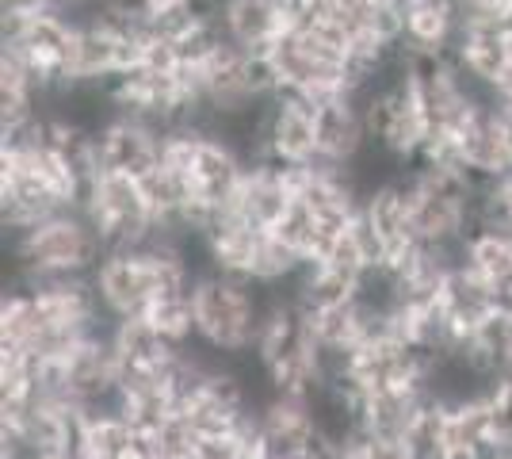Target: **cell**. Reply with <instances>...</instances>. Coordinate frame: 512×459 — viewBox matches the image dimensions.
Returning a JSON list of instances; mask_svg holds the SVG:
<instances>
[{
  "instance_id": "5b68a950",
  "label": "cell",
  "mask_w": 512,
  "mask_h": 459,
  "mask_svg": "<svg viewBox=\"0 0 512 459\" xmlns=\"http://www.w3.org/2000/svg\"><path fill=\"white\" fill-rule=\"evenodd\" d=\"M360 104L363 119H367V134H371V146L386 153L394 165L413 169L421 161V153H425L428 127L421 100H417V88H413V77H409L406 54L386 69L375 85L363 88Z\"/></svg>"
},
{
  "instance_id": "ac0fdd59",
  "label": "cell",
  "mask_w": 512,
  "mask_h": 459,
  "mask_svg": "<svg viewBox=\"0 0 512 459\" xmlns=\"http://www.w3.org/2000/svg\"><path fill=\"white\" fill-rule=\"evenodd\" d=\"M127 12H134V16H142V12H150L153 4H161V0H119Z\"/></svg>"
},
{
  "instance_id": "277c9868",
  "label": "cell",
  "mask_w": 512,
  "mask_h": 459,
  "mask_svg": "<svg viewBox=\"0 0 512 459\" xmlns=\"http://www.w3.org/2000/svg\"><path fill=\"white\" fill-rule=\"evenodd\" d=\"M264 62L272 69L279 92H295V96H306L314 104L363 92L352 54H344L341 46H333L329 39H321L306 27H295L291 35H283L264 54Z\"/></svg>"
},
{
  "instance_id": "e0dca14e",
  "label": "cell",
  "mask_w": 512,
  "mask_h": 459,
  "mask_svg": "<svg viewBox=\"0 0 512 459\" xmlns=\"http://www.w3.org/2000/svg\"><path fill=\"white\" fill-rule=\"evenodd\" d=\"M467 16H497V20H509L512 0H459Z\"/></svg>"
},
{
  "instance_id": "8992f818",
  "label": "cell",
  "mask_w": 512,
  "mask_h": 459,
  "mask_svg": "<svg viewBox=\"0 0 512 459\" xmlns=\"http://www.w3.org/2000/svg\"><path fill=\"white\" fill-rule=\"evenodd\" d=\"M81 211L96 226V234L104 238L107 249H130V245H146L150 238H157V215H153L150 192L134 176L100 169L88 184Z\"/></svg>"
},
{
  "instance_id": "2e32d148",
  "label": "cell",
  "mask_w": 512,
  "mask_h": 459,
  "mask_svg": "<svg viewBox=\"0 0 512 459\" xmlns=\"http://www.w3.org/2000/svg\"><path fill=\"white\" fill-rule=\"evenodd\" d=\"M478 226L512 234V176L497 184H482L478 192Z\"/></svg>"
},
{
  "instance_id": "9a60e30c",
  "label": "cell",
  "mask_w": 512,
  "mask_h": 459,
  "mask_svg": "<svg viewBox=\"0 0 512 459\" xmlns=\"http://www.w3.org/2000/svg\"><path fill=\"white\" fill-rule=\"evenodd\" d=\"M142 444H146V433H138L123 414H85L77 459H127L138 456Z\"/></svg>"
},
{
  "instance_id": "4fadbf2b",
  "label": "cell",
  "mask_w": 512,
  "mask_h": 459,
  "mask_svg": "<svg viewBox=\"0 0 512 459\" xmlns=\"http://www.w3.org/2000/svg\"><path fill=\"white\" fill-rule=\"evenodd\" d=\"M509 58L512 20H497V16H467L463 20V31H459L455 50H451V62L459 66V73L467 81H474L482 92H490Z\"/></svg>"
},
{
  "instance_id": "7a4b0ae2",
  "label": "cell",
  "mask_w": 512,
  "mask_h": 459,
  "mask_svg": "<svg viewBox=\"0 0 512 459\" xmlns=\"http://www.w3.org/2000/svg\"><path fill=\"white\" fill-rule=\"evenodd\" d=\"M16 284L23 280H73L92 276L104 261L107 245L88 222L85 211H58L43 222L27 226L20 234H8Z\"/></svg>"
},
{
  "instance_id": "7c38bea8",
  "label": "cell",
  "mask_w": 512,
  "mask_h": 459,
  "mask_svg": "<svg viewBox=\"0 0 512 459\" xmlns=\"http://www.w3.org/2000/svg\"><path fill=\"white\" fill-rule=\"evenodd\" d=\"M299 199V169H283L272 161H253L245 169V180L237 188L234 215L253 222L256 230H276L279 222L291 215Z\"/></svg>"
},
{
  "instance_id": "ba28073f",
  "label": "cell",
  "mask_w": 512,
  "mask_h": 459,
  "mask_svg": "<svg viewBox=\"0 0 512 459\" xmlns=\"http://www.w3.org/2000/svg\"><path fill=\"white\" fill-rule=\"evenodd\" d=\"M256 161H272L283 169L318 165V104L295 92H276L260 115Z\"/></svg>"
},
{
  "instance_id": "52a82bcc",
  "label": "cell",
  "mask_w": 512,
  "mask_h": 459,
  "mask_svg": "<svg viewBox=\"0 0 512 459\" xmlns=\"http://www.w3.org/2000/svg\"><path fill=\"white\" fill-rule=\"evenodd\" d=\"M77 43V20L69 12H31V16H4V50L27 62V69L46 88V108L54 92L69 85Z\"/></svg>"
},
{
  "instance_id": "9c48e42d",
  "label": "cell",
  "mask_w": 512,
  "mask_h": 459,
  "mask_svg": "<svg viewBox=\"0 0 512 459\" xmlns=\"http://www.w3.org/2000/svg\"><path fill=\"white\" fill-rule=\"evenodd\" d=\"M96 165L104 173L150 180L165 165V131L130 115H111L96 131Z\"/></svg>"
},
{
  "instance_id": "d6986e66",
  "label": "cell",
  "mask_w": 512,
  "mask_h": 459,
  "mask_svg": "<svg viewBox=\"0 0 512 459\" xmlns=\"http://www.w3.org/2000/svg\"><path fill=\"white\" fill-rule=\"evenodd\" d=\"M31 459H77V456H62V452H50V456H31Z\"/></svg>"
},
{
  "instance_id": "5bb4252c",
  "label": "cell",
  "mask_w": 512,
  "mask_h": 459,
  "mask_svg": "<svg viewBox=\"0 0 512 459\" xmlns=\"http://www.w3.org/2000/svg\"><path fill=\"white\" fill-rule=\"evenodd\" d=\"M371 150L360 96H337L318 104V165L352 169Z\"/></svg>"
},
{
  "instance_id": "3957f363",
  "label": "cell",
  "mask_w": 512,
  "mask_h": 459,
  "mask_svg": "<svg viewBox=\"0 0 512 459\" xmlns=\"http://www.w3.org/2000/svg\"><path fill=\"white\" fill-rule=\"evenodd\" d=\"M256 368L264 372L268 387L276 394H310L325 383L321 375V349L314 341L310 318L295 295H276L253 349Z\"/></svg>"
},
{
  "instance_id": "6da1fadb",
  "label": "cell",
  "mask_w": 512,
  "mask_h": 459,
  "mask_svg": "<svg viewBox=\"0 0 512 459\" xmlns=\"http://www.w3.org/2000/svg\"><path fill=\"white\" fill-rule=\"evenodd\" d=\"M279 291L237 280L226 272H199L192 287V310H195V345L214 352L222 360H245L253 356L264 314Z\"/></svg>"
},
{
  "instance_id": "8fae6325",
  "label": "cell",
  "mask_w": 512,
  "mask_h": 459,
  "mask_svg": "<svg viewBox=\"0 0 512 459\" xmlns=\"http://www.w3.org/2000/svg\"><path fill=\"white\" fill-rule=\"evenodd\" d=\"M398 20L406 58H451L467 12L459 0H398Z\"/></svg>"
},
{
  "instance_id": "30bf717a",
  "label": "cell",
  "mask_w": 512,
  "mask_h": 459,
  "mask_svg": "<svg viewBox=\"0 0 512 459\" xmlns=\"http://www.w3.org/2000/svg\"><path fill=\"white\" fill-rule=\"evenodd\" d=\"M214 16L230 43L264 58L283 35L299 27V0H218Z\"/></svg>"
}]
</instances>
